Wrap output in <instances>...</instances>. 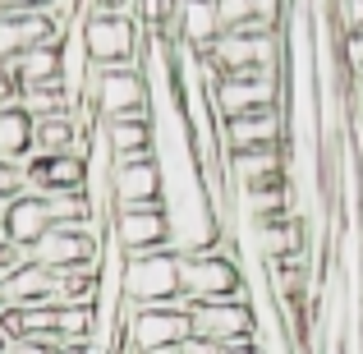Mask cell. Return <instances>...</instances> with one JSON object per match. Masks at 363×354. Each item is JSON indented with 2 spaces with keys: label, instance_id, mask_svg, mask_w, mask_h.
I'll return each mask as SVG.
<instances>
[{
  "label": "cell",
  "instance_id": "d6986e66",
  "mask_svg": "<svg viewBox=\"0 0 363 354\" xmlns=\"http://www.w3.org/2000/svg\"><path fill=\"white\" fill-rule=\"evenodd\" d=\"M33 157V120L14 106H0V161H28Z\"/></svg>",
  "mask_w": 363,
  "mask_h": 354
},
{
  "label": "cell",
  "instance_id": "9a60e30c",
  "mask_svg": "<svg viewBox=\"0 0 363 354\" xmlns=\"http://www.w3.org/2000/svg\"><path fill=\"white\" fill-rule=\"evenodd\" d=\"M285 170H290L285 148H257V152H230L225 157L230 189H276L285 184Z\"/></svg>",
  "mask_w": 363,
  "mask_h": 354
},
{
  "label": "cell",
  "instance_id": "7c38bea8",
  "mask_svg": "<svg viewBox=\"0 0 363 354\" xmlns=\"http://www.w3.org/2000/svg\"><path fill=\"white\" fill-rule=\"evenodd\" d=\"M290 143V120L285 111H257V116L221 120V152H257V148H285Z\"/></svg>",
  "mask_w": 363,
  "mask_h": 354
},
{
  "label": "cell",
  "instance_id": "cb8c5ba5",
  "mask_svg": "<svg viewBox=\"0 0 363 354\" xmlns=\"http://www.w3.org/2000/svg\"><path fill=\"white\" fill-rule=\"evenodd\" d=\"M83 14H129V18H138V0H88Z\"/></svg>",
  "mask_w": 363,
  "mask_h": 354
},
{
  "label": "cell",
  "instance_id": "4fadbf2b",
  "mask_svg": "<svg viewBox=\"0 0 363 354\" xmlns=\"http://www.w3.org/2000/svg\"><path fill=\"white\" fill-rule=\"evenodd\" d=\"M88 189V157L65 152V157H28V194H83Z\"/></svg>",
  "mask_w": 363,
  "mask_h": 354
},
{
  "label": "cell",
  "instance_id": "5bb4252c",
  "mask_svg": "<svg viewBox=\"0 0 363 354\" xmlns=\"http://www.w3.org/2000/svg\"><path fill=\"white\" fill-rule=\"evenodd\" d=\"M0 290H5V309H55L60 304V276L23 258L0 281Z\"/></svg>",
  "mask_w": 363,
  "mask_h": 354
},
{
  "label": "cell",
  "instance_id": "2e32d148",
  "mask_svg": "<svg viewBox=\"0 0 363 354\" xmlns=\"http://www.w3.org/2000/svg\"><path fill=\"white\" fill-rule=\"evenodd\" d=\"M9 79L18 92H37V88H65V42H46V46H28L14 65Z\"/></svg>",
  "mask_w": 363,
  "mask_h": 354
},
{
  "label": "cell",
  "instance_id": "d4e9b609",
  "mask_svg": "<svg viewBox=\"0 0 363 354\" xmlns=\"http://www.w3.org/2000/svg\"><path fill=\"white\" fill-rule=\"evenodd\" d=\"M0 354H55L51 345H42V341H5V350Z\"/></svg>",
  "mask_w": 363,
  "mask_h": 354
},
{
  "label": "cell",
  "instance_id": "7402d4cb",
  "mask_svg": "<svg viewBox=\"0 0 363 354\" xmlns=\"http://www.w3.org/2000/svg\"><path fill=\"white\" fill-rule=\"evenodd\" d=\"M331 23L340 37H359L363 33V0H331Z\"/></svg>",
  "mask_w": 363,
  "mask_h": 354
},
{
  "label": "cell",
  "instance_id": "3957f363",
  "mask_svg": "<svg viewBox=\"0 0 363 354\" xmlns=\"http://www.w3.org/2000/svg\"><path fill=\"white\" fill-rule=\"evenodd\" d=\"M79 42L88 70H133L143 55V28L129 14H83Z\"/></svg>",
  "mask_w": 363,
  "mask_h": 354
},
{
  "label": "cell",
  "instance_id": "e0dca14e",
  "mask_svg": "<svg viewBox=\"0 0 363 354\" xmlns=\"http://www.w3.org/2000/svg\"><path fill=\"white\" fill-rule=\"evenodd\" d=\"M0 231L5 239L18 248V253H28V248L37 244L46 231H51V216H46V203L37 194H18L14 203L0 207Z\"/></svg>",
  "mask_w": 363,
  "mask_h": 354
},
{
  "label": "cell",
  "instance_id": "8fae6325",
  "mask_svg": "<svg viewBox=\"0 0 363 354\" xmlns=\"http://www.w3.org/2000/svg\"><path fill=\"white\" fill-rule=\"evenodd\" d=\"M166 37L175 46L207 55L221 37V14H216V0H170L166 5Z\"/></svg>",
  "mask_w": 363,
  "mask_h": 354
},
{
  "label": "cell",
  "instance_id": "44dd1931",
  "mask_svg": "<svg viewBox=\"0 0 363 354\" xmlns=\"http://www.w3.org/2000/svg\"><path fill=\"white\" fill-rule=\"evenodd\" d=\"M216 14H221V33H240L257 23V0H216Z\"/></svg>",
  "mask_w": 363,
  "mask_h": 354
},
{
  "label": "cell",
  "instance_id": "6da1fadb",
  "mask_svg": "<svg viewBox=\"0 0 363 354\" xmlns=\"http://www.w3.org/2000/svg\"><path fill=\"white\" fill-rule=\"evenodd\" d=\"M179 290L194 304H248V276L235 253H179Z\"/></svg>",
  "mask_w": 363,
  "mask_h": 354
},
{
  "label": "cell",
  "instance_id": "f546056e",
  "mask_svg": "<svg viewBox=\"0 0 363 354\" xmlns=\"http://www.w3.org/2000/svg\"><path fill=\"white\" fill-rule=\"evenodd\" d=\"M0 350H5V331H0Z\"/></svg>",
  "mask_w": 363,
  "mask_h": 354
},
{
  "label": "cell",
  "instance_id": "f1b7e54d",
  "mask_svg": "<svg viewBox=\"0 0 363 354\" xmlns=\"http://www.w3.org/2000/svg\"><path fill=\"white\" fill-rule=\"evenodd\" d=\"M0 313H5V290H0Z\"/></svg>",
  "mask_w": 363,
  "mask_h": 354
},
{
  "label": "cell",
  "instance_id": "277c9868",
  "mask_svg": "<svg viewBox=\"0 0 363 354\" xmlns=\"http://www.w3.org/2000/svg\"><path fill=\"white\" fill-rule=\"evenodd\" d=\"M120 294L133 309H166L179 304V253L175 248H161V253H143V258H124L120 267Z\"/></svg>",
  "mask_w": 363,
  "mask_h": 354
},
{
  "label": "cell",
  "instance_id": "30bf717a",
  "mask_svg": "<svg viewBox=\"0 0 363 354\" xmlns=\"http://www.w3.org/2000/svg\"><path fill=\"white\" fill-rule=\"evenodd\" d=\"M189 331L216 350L244 345V341H257V313L253 304H198L189 309Z\"/></svg>",
  "mask_w": 363,
  "mask_h": 354
},
{
  "label": "cell",
  "instance_id": "9c48e42d",
  "mask_svg": "<svg viewBox=\"0 0 363 354\" xmlns=\"http://www.w3.org/2000/svg\"><path fill=\"white\" fill-rule=\"evenodd\" d=\"M216 120H240L257 111H285V79H262V74H240V79H221L212 92Z\"/></svg>",
  "mask_w": 363,
  "mask_h": 354
},
{
  "label": "cell",
  "instance_id": "52a82bcc",
  "mask_svg": "<svg viewBox=\"0 0 363 354\" xmlns=\"http://www.w3.org/2000/svg\"><path fill=\"white\" fill-rule=\"evenodd\" d=\"M106 239L120 248L124 258H143V253H161L170 248V216L166 203L152 207H120L106 226Z\"/></svg>",
  "mask_w": 363,
  "mask_h": 354
},
{
  "label": "cell",
  "instance_id": "484cf974",
  "mask_svg": "<svg viewBox=\"0 0 363 354\" xmlns=\"http://www.w3.org/2000/svg\"><path fill=\"white\" fill-rule=\"evenodd\" d=\"M5 14H33V9H51V0H0Z\"/></svg>",
  "mask_w": 363,
  "mask_h": 354
},
{
  "label": "cell",
  "instance_id": "83f0119b",
  "mask_svg": "<svg viewBox=\"0 0 363 354\" xmlns=\"http://www.w3.org/2000/svg\"><path fill=\"white\" fill-rule=\"evenodd\" d=\"M216 354H262V345H257V341H244V345H225Z\"/></svg>",
  "mask_w": 363,
  "mask_h": 354
},
{
  "label": "cell",
  "instance_id": "8992f818",
  "mask_svg": "<svg viewBox=\"0 0 363 354\" xmlns=\"http://www.w3.org/2000/svg\"><path fill=\"white\" fill-rule=\"evenodd\" d=\"M101 253H106V231L101 226H51L23 258L46 267V272H55V276H65L74 267L101 262Z\"/></svg>",
  "mask_w": 363,
  "mask_h": 354
},
{
  "label": "cell",
  "instance_id": "7a4b0ae2",
  "mask_svg": "<svg viewBox=\"0 0 363 354\" xmlns=\"http://www.w3.org/2000/svg\"><path fill=\"white\" fill-rule=\"evenodd\" d=\"M189 309L179 299L166 309H133L129 299L120 304V331H124V354H175L194 331H189Z\"/></svg>",
  "mask_w": 363,
  "mask_h": 354
},
{
  "label": "cell",
  "instance_id": "5b68a950",
  "mask_svg": "<svg viewBox=\"0 0 363 354\" xmlns=\"http://www.w3.org/2000/svg\"><path fill=\"white\" fill-rule=\"evenodd\" d=\"M83 106H92L97 120H138L152 116V88L147 74L133 70H88V92Z\"/></svg>",
  "mask_w": 363,
  "mask_h": 354
},
{
  "label": "cell",
  "instance_id": "ac0fdd59",
  "mask_svg": "<svg viewBox=\"0 0 363 354\" xmlns=\"http://www.w3.org/2000/svg\"><path fill=\"white\" fill-rule=\"evenodd\" d=\"M101 143L111 148V161L116 157H138V152H157V129H152V116L138 120H97Z\"/></svg>",
  "mask_w": 363,
  "mask_h": 354
},
{
  "label": "cell",
  "instance_id": "603a6c76",
  "mask_svg": "<svg viewBox=\"0 0 363 354\" xmlns=\"http://www.w3.org/2000/svg\"><path fill=\"white\" fill-rule=\"evenodd\" d=\"M28 194V161H0V207Z\"/></svg>",
  "mask_w": 363,
  "mask_h": 354
},
{
  "label": "cell",
  "instance_id": "ba28073f",
  "mask_svg": "<svg viewBox=\"0 0 363 354\" xmlns=\"http://www.w3.org/2000/svg\"><path fill=\"white\" fill-rule=\"evenodd\" d=\"M111 203H116V212L120 207L166 203V170H161L157 152H138V157L111 161Z\"/></svg>",
  "mask_w": 363,
  "mask_h": 354
},
{
  "label": "cell",
  "instance_id": "ffe728a7",
  "mask_svg": "<svg viewBox=\"0 0 363 354\" xmlns=\"http://www.w3.org/2000/svg\"><path fill=\"white\" fill-rule=\"evenodd\" d=\"M101 299V262L74 267L60 276V304H97Z\"/></svg>",
  "mask_w": 363,
  "mask_h": 354
},
{
  "label": "cell",
  "instance_id": "4316f807",
  "mask_svg": "<svg viewBox=\"0 0 363 354\" xmlns=\"http://www.w3.org/2000/svg\"><path fill=\"white\" fill-rule=\"evenodd\" d=\"M175 354H216V345H207V341H198V336H189L184 345H179Z\"/></svg>",
  "mask_w": 363,
  "mask_h": 354
}]
</instances>
